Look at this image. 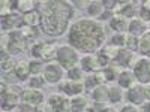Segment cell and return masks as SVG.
I'll list each match as a JSON object with an SVG mask.
<instances>
[{
	"label": "cell",
	"instance_id": "obj_24",
	"mask_svg": "<svg viewBox=\"0 0 150 112\" xmlns=\"http://www.w3.org/2000/svg\"><path fill=\"white\" fill-rule=\"evenodd\" d=\"M14 5H17V8L21 12H26V14H30V12L35 9V2H30V0H21V2H15Z\"/></svg>",
	"mask_w": 150,
	"mask_h": 112
},
{
	"label": "cell",
	"instance_id": "obj_2",
	"mask_svg": "<svg viewBox=\"0 0 150 112\" xmlns=\"http://www.w3.org/2000/svg\"><path fill=\"white\" fill-rule=\"evenodd\" d=\"M42 14V29L47 34H62L71 18V6L65 2H42L39 3Z\"/></svg>",
	"mask_w": 150,
	"mask_h": 112
},
{
	"label": "cell",
	"instance_id": "obj_23",
	"mask_svg": "<svg viewBox=\"0 0 150 112\" xmlns=\"http://www.w3.org/2000/svg\"><path fill=\"white\" fill-rule=\"evenodd\" d=\"M134 84V75L129 73V72H122L119 75V85L120 87H125V88H129Z\"/></svg>",
	"mask_w": 150,
	"mask_h": 112
},
{
	"label": "cell",
	"instance_id": "obj_16",
	"mask_svg": "<svg viewBox=\"0 0 150 112\" xmlns=\"http://www.w3.org/2000/svg\"><path fill=\"white\" fill-rule=\"evenodd\" d=\"M146 24H144V21L141 20V18H134L131 22H129V32H131V34H134V36H138V34H144L146 33Z\"/></svg>",
	"mask_w": 150,
	"mask_h": 112
},
{
	"label": "cell",
	"instance_id": "obj_38",
	"mask_svg": "<svg viewBox=\"0 0 150 112\" xmlns=\"http://www.w3.org/2000/svg\"><path fill=\"white\" fill-rule=\"evenodd\" d=\"M122 112H140V109L137 108V105H126L122 109Z\"/></svg>",
	"mask_w": 150,
	"mask_h": 112
},
{
	"label": "cell",
	"instance_id": "obj_37",
	"mask_svg": "<svg viewBox=\"0 0 150 112\" xmlns=\"http://www.w3.org/2000/svg\"><path fill=\"white\" fill-rule=\"evenodd\" d=\"M95 85H98V82H96V79H95V76H89V78H87V82H86V88H92V87H95Z\"/></svg>",
	"mask_w": 150,
	"mask_h": 112
},
{
	"label": "cell",
	"instance_id": "obj_22",
	"mask_svg": "<svg viewBox=\"0 0 150 112\" xmlns=\"http://www.w3.org/2000/svg\"><path fill=\"white\" fill-rule=\"evenodd\" d=\"M23 21L27 24V26L33 27V26H38L39 22H42V17L38 14V12H30V14H26L23 17Z\"/></svg>",
	"mask_w": 150,
	"mask_h": 112
},
{
	"label": "cell",
	"instance_id": "obj_8",
	"mask_svg": "<svg viewBox=\"0 0 150 112\" xmlns=\"http://www.w3.org/2000/svg\"><path fill=\"white\" fill-rule=\"evenodd\" d=\"M21 99H23V102L26 103V105L38 106V105L42 103L44 96H42V93H39L38 90H35V88H29V90H24V91H23Z\"/></svg>",
	"mask_w": 150,
	"mask_h": 112
},
{
	"label": "cell",
	"instance_id": "obj_32",
	"mask_svg": "<svg viewBox=\"0 0 150 112\" xmlns=\"http://www.w3.org/2000/svg\"><path fill=\"white\" fill-rule=\"evenodd\" d=\"M68 76H69L71 81H80L83 78V72H81L80 67H74L68 72Z\"/></svg>",
	"mask_w": 150,
	"mask_h": 112
},
{
	"label": "cell",
	"instance_id": "obj_29",
	"mask_svg": "<svg viewBox=\"0 0 150 112\" xmlns=\"http://www.w3.org/2000/svg\"><path fill=\"white\" fill-rule=\"evenodd\" d=\"M21 34L26 37V39H30V37H36L38 36V30L36 29H33V27H30V26H24V27H21Z\"/></svg>",
	"mask_w": 150,
	"mask_h": 112
},
{
	"label": "cell",
	"instance_id": "obj_33",
	"mask_svg": "<svg viewBox=\"0 0 150 112\" xmlns=\"http://www.w3.org/2000/svg\"><path fill=\"white\" fill-rule=\"evenodd\" d=\"M44 82H45V79L42 76H33L32 81H30V85L33 87V88H41V87L44 85Z\"/></svg>",
	"mask_w": 150,
	"mask_h": 112
},
{
	"label": "cell",
	"instance_id": "obj_21",
	"mask_svg": "<svg viewBox=\"0 0 150 112\" xmlns=\"http://www.w3.org/2000/svg\"><path fill=\"white\" fill-rule=\"evenodd\" d=\"M87 106V100L84 97H75L71 100V112H84Z\"/></svg>",
	"mask_w": 150,
	"mask_h": 112
},
{
	"label": "cell",
	"instance_id": "obj_31",
	"mask_svg": "<svg viewBox=\"0 0 150 112\" xmlns=\"http://www.w3.org/2000/svg\"><path fill=\"white\" fill-rule=\"evenodd\" d=\"M117 72H119V69H117L116 66H108V67H105L104 73H105V78H107V81H112V79H116V76H117Z\"/></svg>",
	"mask_w": 150,
	"mask_h": 112
},
{
	"label": "cell",
	"instance_id": "obj_13",
	"mask_svg": "<svg viewBox=\"0 0 150 112\" xmlns=\"http://www.w3.org/2000/svg\"><path fill=\"white\" fill-rule=\"evenodd\" d=\"M110 27L112 30H116V32L120 33L123 30H128L129 29V21H128V18H125V17H122L119 14V15H114V18L110 21Z\"/></svg>",
	"mask_w": 150,
	"mask_h": 112
},
{
	"label": "cell",
	"instance_id": "obj_7",
	"mask_svg": "<svg viewBox=\"0 0 150 112\" xmlns=\"http://www.w3.org/2000/svg\"><path fill=\"white\" fill-rule=\"evenodd\" d=\"M48 105L54 112H68V111H71V102L66 100L65 97L57 96V94L50 96Z\"/></svg>",
	"mask_w": 150,
	"mask_h": 112
},
{
	"label": "cell",
	"instance_id": "obj_34",
	"mask_svg": "<svg viewBox=\"0 0 150 112\" xmlns=\"http://www.w3.org/2000/svg\"><path fill=\"white\" fill-rule=\"evenodd\" d=\"M14 64H15V61L12 58H6V60L2 61V69L3 70H12V69H15Z\"/></svg>",
	"mask_w": 150,
	"mask_h": 112
},
{
	"label": "cell",
	"instance_id": "obj_25",
	"mask_svg": "<svg viewBox=\"0 0 150 112\" xmlns=\"http://www.w3.org/2000/svg\"><path fill=\"white\" fill-rule=\"evenodd\" d=\"M105 58H108V60H111V58H117V54H119V49H117V46L116 45H108V46H105L104 49H102V52H101Z\"/></svg>",
	"mask_w": 150,
	"mask_h": 112
},
{
	"label": "cell",
	"instance_id": "obj_27",
	"mask_svg": "<svg viewBox=\"0 0 150 112\" xmlns=\"http://www.w3.org/2000/svg\"><path fill=\"white\" fill-rule=\"evenodd\" d=\"M102 10H104V3H98V2H95V3H90V6H89V14L93 15V17L102 15V14H104Z\"/></svg>",
	"mask_w": 150,
	"mask_h": 112
},
{
	"label": "cell",
	"instance_id": "obj_26",
	"mask_svg": "<svg viewBox=\"0 0 150 112\" xmlns=\"http://www.w3.org/2000/svg\"><path fill=\"white\" fill-rule=\"evenodd\" d=\"M122 97H123V93L120 88H117V87H110V102L117 103L122 100Z\"/></svg>",
	"mask_w": 150,
	"mask_h": 112
},
{
	"label": "cell",
	"instance_id": "obj_12",
	"mask_svg": "<svg viewBox=\"0 0 150 112\" xmlns=\"http://www.w3.org/2000/svg\"><path fill=\"white\" fill-rule=\"evenodd\" d=\"M81 67H83L84 70H87V72L101 69V63H99L98 55H86V57L81 60Z\"/></svg>",
	"mask_w": 150,
	"mask_h": 112
},
{
	"label": "cell",
	"instance_id": "obj_6",
	"mask_svg": "<svg viewBox=\"0 0 150 112\" xmlns=\"http://www.w3.org/2000/svg\"><path fill=\"white\" fill-rule=\"evenodd\" d=\"M134 76L141 84H150V58H141L134 66Z\"/></svg>",
	"mask_w": 150,
	"mask_h": 112
},
{
	"label": "cell",
	"instance_id": "obj_17",
	"mask_svg": "<svg viewBox=\"0 0 150 112\" xmlns=\"http://www.w3.org/2000/svg\"><path fill=\"white\" fill-rule=\"evenodd\" d=\"M93 99L98 103L108 102L110 100V88H107V87H104V85L96 87L95 91H93Z\"/></svg>",
	"mask_w": 150,
	"mask_h": 112
},
{
	"label": "cell",
	"instance_id": "obj_43",
	"mask_svg": "<svg viewBox=\"0 0 150 112\" xmlns=\"http://www.w3.org/2000/svg\"><path fill=\"white\" fill-rule=\"evenodd\" d=\"M107 18H110V12H104L101 15V20H107Z\"/></svg>",
	"mask_w": 150,
	"mask_h": 112
},
{
	"label": "cell",
	"instance_id": "obj_19",
	"mask_svg": "<svg viewBox=\"0 0 150 112\" xmlns=\"http://www.w3.org/2000/svg\"><path fill=\"white\" fill-rule=\"evenodd\" d=\"M15 75H17V78L24 81L27 76H29V73H30V64H27L26 61H21V63H18L15 66Z\"/></svg>",
	"mask_w": 150,
	"mask_h": 112
},
{
	"label": "cell",
	"instance_id": "obj_30",
	"mask_svg": "<svg viewBox=\"0 0 150 112\" xmlns=\"http://www.w3.org/2000/svg\"><path fill=\"white\" fill-rule=\"evenodd\" d=\"M126 39H128V34L117 33V34L112 36V45H116V46H123V45H126Z\"/></svg>",
	"mask_w": 150,
	"mask_h": 112
},
{
	"label": "cell",
	"instance_id": "obj_3",
	"mask_svg": "<svg viewBox=\"0 0 150 112\" xmlns=\"http://www.w3.org/2000/svg\"><path fill=\"white\" fill-rule=\"evenodd\" d=\"M57 45L56 43H36L32 46V55L41 57L47 61L57 57Z\"/></svg>",
	"mask_w": 150,
	"mask_h": 112
},
{
	"label": "cell",
	"instance_id": "obj_42",
	"mask_svg": "<svg viewBox=\"0 0 150 112\" xmlns=\"http://www.w3.org/2000/svg\"><path fill=\"white\" fill-rule=\"evenodd\" d=\"M74 5L77 6V8H84V5H86V2H74Z\"/></svg>",
	"mask_w": 150,
	"mask_h": 112
},
{
	"label": "cell",
	"instance_id": "obj_1",
	"mask_svg": "<svg viewBox=\"0 0 150 112\" xmlns=\"http://www.w3.org/2000/svg\"><path fill=\"white\" fill-rule=\"evenodd\" d=\"M105 32L98 22L90 20H81L75 22L69 32L71 43L84 52H93L105 41Z\"/></svg>",
	"mask_w": 150,
	"mask_h": 112
},
{
	"label": "cell",
	"instance_id": "obj_28",
	"mask_svg": "<svg viewBox=\"0 0 150 112\" xmlns=\"http://www.w3.org/2000/svg\"><path fill=\"white\" fill-rule=\"evenodd\" d=\"M126 45L129 46V51H135V49L140 48V39L137 36H134V34H128Z\"/></svg>",
	"mask_w": 150,
	"mask_h": 112
},
{
	"label": "cell",
	"instance_id": "obj_45",
	"mask_svg": "<svg viewBox=\"0 0 150 112\" xmlns=\"http://www.w3.org/2000/svg\"><path fill=\"white\" fill-rule=\"evenodd\" d=\"M146 112H150V103H149V105H146Z\"/></svg>",
	"mask_w": 150,
	"mask_h": 112
},
{
	"label": "cell",
	"instance_id": "obj_20",
	"mask_svg": "<svg viewBox=\"0 0 150 112\" xmlns=\"http://www.w3.org/2000/svg\"><path fill=\"white\" fill-rule=\"evenodd\" d=\"M132 58H134V55H132L131 51H128V49H120L116 60H117V63H119L120 66H129L131 61H132Z\"/></svg>",
	"mask_w": 150,
	"mask_h": 112
},
{
	"label": "cell",
	"instance_id": "obj_44",
	"mask_svg": "<svg viewBox=\"0 0 150 112\" xmlns=\"http://www.w3.org/2000/svg\"><path fill=\"white\" fill-rule=\"evenodd\" d=\"M102 112H117V111H116V109H112V108H105Z\"/></svg>",
	"mask_w": 150,
	"mask_h": 112
},
{
	"label": "cell",
	"instance_id": "obj_10",
	"mask_svg": "<svg viewBox=\"0 0 150 112\" xmlns=\"http://www.w3.org/2000/svg\"><path fill=\"white\" fill-rule=\"evenodd\" d=\"M44 76L48 82H59L63 76V72H62V67L57 66V64H48L45 69H44Z\"/></svg>",
	"mask_w": 150,
	"mask_h": 112
},
{
	"label": "cell",
	"instance_id": "obj_35",
	"mask_svg": "<svg viewBox=\"0 0 150 112\" xmlns=\"http://www.w3.org/2000/svg\"><path fill=\"white\" fill-rule=\"evenodd\" d=\"M41 70H44V66H42L41 63H38V61H33V63H30V72H32V73L38 75Z\"/></svg>",
	"mask_w": 150,
	"mask_h": 112
},
{
	"label": "cell",
	"instance_id": "obj_18",
	"mask_svg": "<svg viewBox=\"0 0 150 112\" xmlns=\"http://www.w3.org/2000/svg\"><path fill=\"white\" fill-rule=\"evenodd\" d=\"M140 52L150 58V32H146L140 39Z\"/></svg>",
	"mask_w": 150,
	"mask_h": 112
},
{
	"label": "cell",
	"instance_id": "obj_40",
	"mask_svg": "<svg viewBox=\"0 0 150 112\" xmlns=\"http://www.w3.org/2000/svg\"><path fill=\"white\" fill-rule=\"evenodd\" d=\"M144 94H146V99H147V100H150V84L144 88Z\"/></svg>",
	"mask_w": 150,
	"mask_h": 112
},
{
	"label": "cell",
	"instance_id": "obj_41",
	"mask_svg": "<svg viewBox=\"0 0 150 112\" xmlns=\"http://www.w3.org/2000/svg\"><path fill=\"white\" fill-rule=\"evenodd\" d=\"M104 5H105V8H108V9H111L114 5H117V2H104Z\"/></svg>",
	"mask_w": 150,
	"mask_h": 112
},
{
	"label": "cell",
	"instance_id": "obj_11",
	"mask_svg": "<svg viewBox=\"0 0 150 112\" xmlns=\"http://www.w3.org/2000/svg\"><path fill=\"white\" fill-rule=\"evenodd\" d=\"M86 88V87L78 82V81H68L65 84H62V91L69 94V96H78L83 93V90Z\"/></svg>",
	"mask_w": 150,
	"mask_h": 112
},
{
	"label": "cell",
	"instance_id": "obj_4",
	"mask_svg": "<svg viewBox=\"0 0 150 112\" xmlns=\"http://www.w3.org/2000/svg\"><path fill=\"white\" fill-rule=\"evenodd\" d=\"M57 60H59V63L63 66V67H66L68 70H71L74 67H77L75 64L78 63V55H77V52H75L72 48L62 46L59 49V52H57Z\"/></svg>",
	"mask_w": 150,
	"mask_h": 112
},
{
	"label": "cell",
	"instance_id": "obj_15",
	"mask_svg": "<svg viewBox=\"0 0 150 112\" xmlns=\"http://www.w3.org/2000/svg\"><path fill=\"white\" fill-rule=\"evenodd\" d=\"M21 24V17L17 15V14H8L6 17L2 18V27L3 30H8V29H15Z\"/></svg>",
	"mask_w": 150,
	"mask_h": 112
},
{
	"label": "cell",
	"instance_id": "obj_36",
	"mask_svg": "<svg viewBox=\"0 0 150 112\" xmlns=\"http://www.w3.org/2000/svg\"><path fill=\"white\" fill-rule=\"evenodd\" d=\"M95 79H96V82H98V85H102L105 81H107V78H105V73H104V70H101V72H96V75H95Z\"/></svg>",
	"mask_w": 150,
	"mask_h": 112
},
{
	"label": "cell",
	"instance_id": "obj_39",
	"mask_svg": "<svg viewBox=\"0 0 150 112\" xmlns=\"http://www.w3.org/2000/svg\"><path fill=\"white\" fill-rule=\"evenodd\" d=\"M18 112H35V106H30V105H21L20 106V109H18Z\"/></svg>",
	"mask_w": 150,
	"mask_h": 112
},
{
	"label": "cell",
	"instance_id": "obj_14",
	"mask_svg": "<svg viewBox=\"0 0 150 112\" xmlns=\"http://www.w3.org/2000/svg\"><path fill=\"white\" fill-rule=\"evenodd\" d=\"M18 99H20L18 94H14V93L6 91V93L2 96V108H3V111H8V109L15 108V106L18 105Z\"/></svg>",
	"mask_w": 150,
	"mask_h": 112
},
{
	"label": "cell",
	"instance_id": "obj_5",
	"mask_svg": "<svg viewBox=\"0 0 150 112\" xmlns=\"http://www.w3.org/2000/svg\"><path fill=\"white\" fill-rule=\"evenodd\" d=\"M8 51L11 54H20L21 51H24L26 49V37H24L21 34V32L18 30H14V32H11L9 36H8Z\"/></svg>",
	"mask_w": 150,
	"mask_h": 112
},
{
	"label": "cell",
	"instance_id": "obj_9",
	"mask_svg": "<svg viewBox=\"0 0 150 112\" xmlns=\"http://www.w3.org/2000/svg\"><path fill=\"white\" fill-rule=\"evenodd\" d=\"M128 100L132 102V105H141L146 100V94L144 88L140 85H132L128 90Z\"/></svg>",
	"mask_w": 150,
	"mask_h": 112
}]
</instances>
